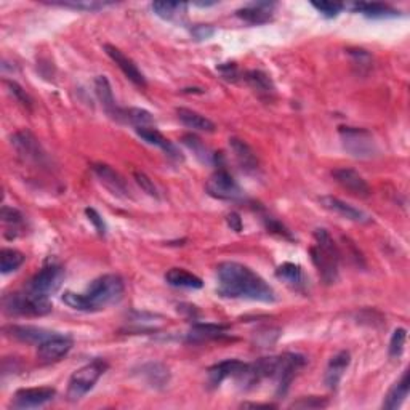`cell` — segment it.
Masks as SVG:
<instances>
[{
	"label": "cell",
	"instance_id": "23",
	"mask_svg": "<svg viewBox=\"0 0 410 410\" xmlns=\"http://www.w3.org/2000/svg\"><path fill=\"white\" fill-rule=\"evenodd\" d=\"M244 81L247 82V85L252 89L256 95H258L261 100H273L274 95H276V87H274V82L271 81L266 72L252 69L247 71L244 74Z\"/></svg>",
	"mask_w": 410,
	"mask_h": 410
},
{
	"label": "cell",
	"instance_id": "42",
	"mask_svg": "<svg viewBox=\"0 0 410 410\" xmlns=\"http://www.w3.org/2000/svg\"><path fill=\"white\" fill-rule=\"evenodd\" d=\"M350 53V57L353 58V64L359 67V72H363L365 69V72L370 69L372 66V57L363 48H356V50H348Z\"/></svg>",
	"mask_w": 410,
	"mask_h": 410
},
{
	"label": "cell",
	"instance_id": "5",
	"mask_svg": "<svg viewBox=\"0 0 410 410\" xmlns=\"http://www.w3.org/2000/svg\"><path fill=\"white\" fill-rule=\"evenodd\" d=\"M108 363L103 359H93L91 363L82 365L72 373L67 385V399L76 402L93 389L98 380L103 377V373L108 370Z\"/></svg>",
	"mask_w": 410,
	"mask_h": 410
},
{
	"label": "cell",
	"instance_id": "9",
	"mask_svg": "<svg viewBox=\"0 0 410 410\" xmlns=\"http://www.w3.org/2000/svg\"><path fill=\"white\" fill-rule=\"evenodd\" d=\"M207 193L220 200H239L242 198V189L237 181L222 167L213 173L205 185Z\"/></svg>",
	"mask_w": 410,
	"mask_h": 410
},
{
	"label": "cell",
	"instance_id": "11",
	"mask_svg": "<svg viewBox=\"0 0 410 410\" xmlns=\"http://www.w3.org/2000/svg\"><path fill=\"white\" fill-rule=\"evenodd\" d=\"M72 338L69 335L63 334H55L50 338L45 340L44 343H40L38 348V359L42 364H52L58 363L63 359L72 348Z\"/></svg>",
	"mask_w": 410,
	"mask_h": 410
},
{
	"label": "cell",
	"instance_id": "2",
	"mask_svg": "<svg viewBox=\"0 0 410 410\" xmlns=\"http://www.w3.org/2000/svg\"><path fill=\"white\" fill-rule=\"evenodd\" d=\"M125 284L118 274H105V276L91 280L84 293L64 292L63 302L69 308L82 313L105 309L108 306L119 303L124 298Z\"/></svg>",
	"mask_w": 410,
	"mask_h": 410
},
{
	"label": "cell",
	"instance_id": "49",
	"mask_svg": "<svg viewBox=\"0 0 410 410\" xmlns=\"http://www.w3.org/2000/svg\"><path fill=\"white\" fill-rule=\"evenodd\" d=\"M242 407H263V409H271V407H276L273 406V404H260V402H244Z\"/></svg>",
	"mask_w": 410,
	"mask_h": 410
},
{
	"label": "cell",
	"instance_id": "48",
	"mask_svg": "<svg viewBox=\"0 0 410 410\" xmlns=\"http://www.w3.org/2000/svg\"><path fill=\"white\" fill-rule=\"evenodd\" d=\"M226 222H228V226L232 231H236V232L242 231V218L239 217V213H236V212L229 213V215L226 217Z\"/></svg>",
	"mask_w": 410,
	"mask_h": 410
},
{
	"label": "cell",
	"instance_id": "30",
	"mask_svg": "<svg viewBox=\"0 0 410 410\" xmlns=\"http://www.w3.org/2000/svg\"><path fill=\"white\" fill-rule=\"evenodd\" d=\"M409 389H410V375L409 370H406L401 380L396 382L387 393V396H385L382 407L387 410L397 409L404 401H406V397L409 396Z\"/></svg>",
	"mask_w": 410,
	"mask_h": 410
},
{
	"label": "cell",
	"instance_id": "16",
	"mask_svg": "<svg viewBox=\"0 0 410 410\" xmlns=\"http://www.w3.org/2000/svg\"><path fill=\"white\" fill-rule=\"evenodd\" d=\"M91 170L96 175V178L106 189H109L114 195L118 198H128V186L125 180L115 172L113 167H109L106 164H93Z\"/></svg>",
	"mask_w": 410,
	"mask_h": 410
},
{
	"label": "cell",
	"instance_id": "40",
	"mask_svg": "<svg viewBox=\"0 0 410 410\" xmlns=\"http://www.w3.org/2000/svg\"><path fill=\"white\" fill-rule=\"evenodd\" d=\"M263 222H265L266 229H268V232H271V234H276L279 237L287 239V241H295V237L292 236V232L287 229L283 223L278 222L276 218L265 217V218H263Z\"/></svg>",
	"mask_w": 410,
	"mask_h": 410
},
{
	"label": "cell",
	"instance_id": "4",
	"mask_svg": "<svg viewBox=\"0 0 410 410\" xmlns=\"http://www.w3.org/2000/svg\"><path fill=\"white\" fill-rule=\"evenodd\" d=\"M4 311L10 316H28L42 317L52 313L53 304L50 298L39 295L26 289L24 292H15L5 295L2 300Z\"/></svg>",
	"mask_w": 410,
	"mask_h": 410
},
{
	"label": "cell",
	"instance_id": "12",
	"mask_svg": "<svg viewBox=\"0 0 410 410\" xmlns=\"http://www.w3.org/2000/svg\"><path fill=\"white\" fill-rule=\"evenodd\" d=\"M57 391L50 387L23 388L16 391L10 406L13 409H38L53 401Z\"/></svg>",
	"mask_w": 410,
	"mask_h": 410
},
{
	"label": "cell",
	"instance_id": "8",
	"mask_svg": "<svg viewBox=\"0 0 410 410\" xmlns=\"http://www.w3.org/2000/svg\"><path fill=\"white\" fill-rule=\"evenodd\" d=\"M64 278H66L64 268L58 265V263H52V265L42 268L40 271L30 279L28 289L34 293H39V295L50 298V295L57 293L59 290V287L63 285Z\"/></svg>",
	"mask_w": 410,
	"mask_h": 410
},
{
	"label": "cell",
	"instance_id": "3",
	"mask_svg": "<svg viewBox=\"0 0 410 410\" xmlns=\"http://www.w3.org/2000/svg\"><path fill=\"white\" fill-rule=\"evenodd\" d=\"M313 237L314 244L309 249L311 260H313V265L319 273L321 279L330 285L338 279L340 250L327 229L317 228Z\"/></svg>",
	"mask_w": 410,
	"mask_h": 410
},
{
	"label": "cell",
	"instance_id": "17",
	"mask_svg": "<svg viewBox=\"0 0 410 410\" xmlns=\"http://www.w3.org/2000/svg\"><path fill=\"white\" fill-rule=\"evenodd\" d=\"M4 332L7 334L11 338H16L23 341V343L29 345H40L44 343L45 340L50 338L57 332H52V330L35 327V326H7L4 329Z\"/></svg>",
	"mask_w": 410,
	"mask_h": 410
},
{
	"label": "cell",
	"instance_id": "22",
	"mask_svg": "<svg viewBox=\"0 0 410 410\" xmlns=\"http://www.w3.org/2000/svg\"><path fill=\"white\" fill-rule=\"evenodd\" d=\"M228 329L229 327L223 326V324L198 322V324H193L186 340L189 341V343H204V341L217 340V338H222V336H226Z\"/></svg>",
	"mask_w": 410,
	"mask_h": 410
},
{
	"label": "cell",
	"instance_id": "36",
	"mask_svg": "<svg viewBox=\"0 0 410 410\" xmlns=\"http://www.w3.org/2000/svg\"><path fill=\"white\" fill-rule=\"evenodd\" d=\"M0 218H2L7 231H13V237H16L18 231H20L24 224L23 213L20 210L13 209V207L4 205L2 210H0Z\"/></svg>",
	"mask_w": 410,
	"mask_h": 410
},
{
	"label": "cell",
	"instance_id": "31",
	"mask_svg": "<svg viewBox=\"0 0 410 410\" xmlns=\"http://www.w3.org/2000/svg\"><path fill=\"white\" fill-rule=\"evenodd\" d=\"M165 280L169 285L178 287V289H200L204 283L199 276L186 271L183 268H172L165 274Z\"/></svg>",
	"mask_w": 410,
	"mask_h": 410
},
{
	"label": "cell",
	"instance_id": "28",
	"mask_svg": "<svg viewBox=\"0 0 410 410\" xmlns=\"http://www.w3.org/2000/svg\"><path fill=\"white\" fill-rule=\"evenodd\" d=\"M176 118L181 122L183 125H186L188 128H193V130L198 132H207L212 133L215 132V124L205 115H202L198 111H193V109L188 108H178L176 109Z\"/></svg>",
	"mask_w": 410,
	"mask_h": 410
},
{
	"label": "cell",
	"instance_id": "46",
	"mask_svg": "<svg viewBox=\"0 0 410 410\" xmlns=\"http://www.w3.org/2000/svg\"><path fill=\"white\" fill-rule=\"evenodd\" d=\"M191 34L195 40H209L215 34V28L210 26V24H195L191 29Z\"/></svg>",
	"mask_w": 410,
	"mask_h": 410
},
{
	"label": "cell",
	"instance_id": "10",
	"mask_svg": "<svg viewBox=\"0 0 410 410\" xmlns=\"http://www.w3.org/2000/svg\"><path fill=\"white\" fill-rule=\"evenodd\" d=\"M11 146H13L15 151L18 152V156L23 157L26 162L44 165L47 161L45 151L42 149L38 138L28 130H20L15 135H11Z\"/></svg>",
	"mask_w": 410,
	"mask_h": 410
},
{
	"label": "cell",
	"instance_id": "25",
	"mask_svg": "<svg viewBox=\"0 0 410 410\" xmlns=\"http://www.w3.org/2000/svg\"><path fill=\"white\" fill-rule=\"evenodd\" d=\"M95 91H96V96H98V100H100L103 109H105V111L111 115L113 119L118 120L120 108L118 106V103H115L113 87H111V84H109L106 76H98L95 79Z\"/></svg>",
	"mask_w": 410,
	"mask_h": 410
},
{
	"label": "cell",
	"instance_id": "47",
	"mask_svg": "<svg viewBox=\"0 0 410 410\" xmlns=\"http://www.w3.org/2000/svg\"><path fill=\"white\" fill-rule=\"evenodd\" d=\"M217 71L223 76V79H226V81H229V82H236L237 79H239V76H241V72H239L236 63L220 64L217 67Z\"/></svg>",
	"mask_w": 410,
	"mask_h": 410
},
{
	"label": "cell",
	"instance_id": "35",
	"mask_svg": "<svg viewBox=\"0 0 410 410\" xmlns=\"http://www.w3.org/2000/svg\"><path fill=\"white\" fill-rule=\"evenodd\" d=\"M24 260H26V256L20 250L2 249V252H0V269H2V274L16 271L23 265Z\"/></svg>",
	"mask_w": 410,
	"mask_h": 410
},
{
	"label": "cell",
	"instance_id": "15",
	"mask_svg": "<svg viewBox=\"0 0 410 410\" xmlns=\"http://www.w3.org/2000/svg\"><path fill=\"white\" fill-rule=\"evenodd\" d=\"M321 204L324 209H327L329 212L335 213L345 220H350V222L354 223H360V224H370L372 223V217L367 215L365 212L360 209H356V207L348 204V202L341 200L338 198H334V195H324L321 198Z\"/></svg>",
	"mask_w": 410,
	"mask_h": 410
},
{
	"label": "cell",
	"instance_id": "7",
	"mask_svg": "<svg viewBox=\"0 0 410 410\" xmlns=\"http://www.w3.org/2000/svg\"><path fill=\"white\" fill-rule=\"evenodd\" d=\"M306 365V358L298 353H284L280 356H274V372L273 380L278 383V396H285L290 388V383L297 373Z\"/></svg>",
	"mask_w": 410,
	"mask_h": 410
},
{
	"label": "cell",
	"instance_id": "37",
	"mask_svg": "<svg viewBox=\"0 0 410 410\" xmlns=\"http://www.w3.org/2000/svg\"><path fill=\"white\" fill-rule=\"evenodd\" d=\"M50 5H57V7L79 10V11H98V10H103L106 7H111V5H114V4L113 2H98V0H81V2L69 0V2H52Z\"/></svg>",
	"mask_w": 410,
	"mask_h": 410
},
{
	"label": "cell",
	"instance_id": "45",
	"mask_svg": "<svg viewBox=\"0 0 410 410\" xmlns=\"http://www.w3.org/2000/svg\"><path fill=\"white\" fill-rule=\"evenodd\" d=\"M85 215H87L90 223H93L98 234L100 236L106 234V223H105V220L101 218L100 213H98L95 209H91V207H87V209H85Z\"/></svg>",
	"mask_w": 410,
	"mask_h": 410
},
{
	"label": "cell",
	"instance_id": "34",
	"mask_svg": "<svg viewBox=\"0 0 410 410\" xmlns=\"http://www.w3.org/2000/svg\"><path fill=\"white\" fill-rule=\"evenodd\" d=\"M186 4L181 2H154L152 4V10L157 16H161L162 20H176V18L186 13Z\"/></svg>",
	"mask_w": 410,
	"mask_h": 410
},
{
	"label": "cell",
	"instance_id": "13",
	"mask_svg": "<svg viewBox=\"0 0 410 410\" xmlns=\"http://www.w3.org/2000/svg\"><path fill=\"white\" fill-rule=\"evenodd\" d=\"M334 180L338 183V185L346 189L348 193L353 194L354 198L359 199H367L370 198L372 188L369 183L364 180V176L353 169H336L332 172Z\"/></svg>",
	"mask_w": 410,
	"mask_h": 410
},
{
	"label": "cell",
	"instance_id": "44",
	"mask_svg": "<svg viewBox=\"0 0 410 410\" xmlns=\"http://www.w3.org/2000/svg\"><path fill=\"white\" fill-rule=\"evenodd\" d=\"M311 5L326 18L338 16L341 13V10L345 8L343 4H334V2H313Z\"/></svg>",
	"mask_w": 410,
	"mask_h": 410
},
{
	"label": "cell",
	"instance_id": "38",
	"mask_svg": "<svg viewBox=\"0 0 410 410\" xmlns=\"http://www.w3.org/2000/svg\"><path fill=\"white\" fill-rule=\"evenodd\" d=\"M406 340H407V330L406 329H396L393 335H391V340H389V348H388V353H389V358H399L402 351H404V346H406Z\"/></svg>",
	"mask_w": 410,
	"mask_h": 410
},
{
	"label": "cell",
	"instance_id": "18",
	"mask_svg": "<svg viewBox=\"0 0 410 410\" xmlns=\"http://www.w3.org/2000/svg\"><path fill=\"white\" fill-rule=\"evenodd\" d=\"M246 363L239 359H226L218 363L215 365H212L209 370H207V378H209V385L210 388H218L226 378H236L241 370L244 369Z\"/></svg>",
	"mask_w": 410,
	"mask_h": 410
},
{
	"label": "cell",
	"instance_id": "33",
	"mask_svg": "<svg viewBox=\"0 0 410 410\" xmlns=\"http://www.w3.org/2000/svg\"><path fill=\"white\" fill-rule=\"evenodd\" d=\"M353 10L358 13H363L367 18H396L399 16V11L385 4H354Z\"/></svg>",
	"mask_w": 410,
	"mask_h": 410
},
{
	"label": "cell",
	"instance_id": "41",
	"mask_svg": "<svg viewBox=\"0 0 410 410\" xmlns=\"http://www.w3.org/2000/svg\"><path fill=\"white\" fill-rule=\"evenodd\" d=\"M329 401L326 397H319V396H309V397H300L298 401L292 404V409H322L327 407Z\"/></svg>",
	"mask_w": 410,
	"mask_h": 410
},
{
	"label": "cell",
	"instance_id": "27",
	"mask_svg": "<svg viewBox=\"0 0 410 410\" xmlns=\"http://www.w3.org/2000/svg\"><path fill=\"white\" fill-rule=\"evenodd\" d=\"M139 377L154 389L165 388L170 382V372L167 367L161 363H148L142 365V369H139Z\"/></svg>",
	"mask_w": 410,
	"mask_h": 410
},
{
	"label": "cell",
	"instance_id": "39",
	"mask_svg": "<svg viewBox=\"0 0 410 410\" xmlns=\"http://www.w3.org/2000/svg\"><path fill=\"white\" fill-rule=\"evenodd\" d=\"M4 84L7 85L8 91L16 98L18 103H21V105H23L24 108L33 109V105H34L33 98H30V96L28 95V91L24 90L20 84H16V82H13V81H7V79H5Z\"/></svg>",
	"mask_w": 410,
	"mask_h": 410
},
{
	"label": "cell",
	"instance_id": "1",
	"mask_svg": "<svg viewBox=\"0 0 410 410\" xmlns=\"http://www.w3.org/2000/svg\"><path fill=\"white\" fill-rule=\"evenodd\" d=\"M218 293L226 298L254 300V302L273 303L276 293L260 274L237 261H223L217 268Z\"/></svg>",
	"mask_w": 410,
	"mask_h": 410
},
{
	"label": "cell",
	"instance_id": "20",
	"mask_svg": "<svg viewBox=\"0 0 410 410\" xmlns=\"http://www.w3.org/2000/svg\"><path fill=\"white\" fill-rule=\"evenodd\" d=\"M137 133H138V137L143 138L148 144L161 148L170 159H175V161H183V156H181V152L178 151V148H176V146L170 142L169 138H165L164 135L157 130V128H154V127H138Z\"/></svg>",
	"mask_w": 410,
	"mask_h": 410
},
{
	"label": "cell",
	"instance_id": "19",
	"mask_svg": "<svg viewBox=\"0 0 410 410\" xmlns=\"http://www.w3.org/2000/svg\"><path fill=\"white\" fill-rule=\"evenodd\" d=\"M351 364V354L348 351H340L329 360V365L326 369V375H324V383L329 389H336L343 378L345 372Z\"/></svg>",
	"mask_w": 410,
	"mask_h": 410
},
{
	"label": "cell",
	"instance_id": "14",
	"mask_svg": "<svg viewBox=\"0 0 410 410\" xmlns=\"http://www.w3.org/2000/svg\"><path fill=\"white\" fill-rule=\"evenodd\" d=\"M103 50H105L108 57L111 58L115 64H118V67L122 72H124V76L128 79V81L142 89H144L146 85H148L143 72L138 69V66L135 64V61L128 58L127 55L120 50V48L114 47L111 44H105L103 45Z\"/></svg>",
	"mask_w": 410,
	"mask_h": 410
},
{
	"label": "cell",
	"instance_id": "43",
	"mask_svg": "<svg viewBox=\"0 0 410 410\" xmlns=\"http://www.w3.org/2000/svg\"><path fill=\"white\" fill-rule=\"evenodd\" d=\"M133 178H135V181L138 183V186L142 188L146 194L151 195V198L159 199L157 188H156V185H154V181H152L148 175H146L144 172H135V173H133Z\"/></svg>",
	"mask_w": 410,
	"mask_h": 410
},
{
	"label": "cell",
	"instance_id": "21",
	"mask_svg": "<svg viewBox=\"0 0 410 410\" xmlns=\"http://www.w3.org/2000/svg\"><path fill=\"white\" fill-rule=\"evenodd\" d=\"M229 148L234 152V157L237 164L241 165V169L247 173H255L260 167L258 157H256L255 151L250 148V146L244 142L241 138L232 137L229 138Z\"/></svg>",
	"mask_w": 410,
	"mask_h": 410
},
{
	"label": "cell",
	"instance_id": "29",
	"mask_svg": "<svg viewBox=\"0 0 410 410\" xmlns=\"http://www.w3.org/2000/svg\"><path fill=\"white\" fill-rule=\"evenodd\" d=\"M276 278L283 280L285 285H289L290 289L302 292L306 285L303 268L297 265V263H283L276 269Z\"/></svg>",
	"mask_w": 410,
	"mask_h": 410
},
{
	"label": "cell",
	"instance_id": "6",
	"mask_svg": "<svg viewBox=\"0 0 410 410\" xmlns=\"http://www.w3.org/2000/svg\"><path fill=\"white\" fill-rule=\"evenodd\" d=\"M340 137L345 149L356 159H372L378 154V146L372 133L365 128L341 127Z\"/></svg>",
	"mask_w": 410,
	"mask_h": 410
},
{
	"label": "cell",
	"instance_id": "26",
	"mask_svg": "<svg viewBox=\"0 0 410 410\" xmlns=\"http://www.w3.org/2000/svg\"><path fill=\"white\" fill-rule=\"evenodd\" d=\"M183 143H185L189 149H191L195 157L199 159L202 164H209V165H218L222 169V161L223 157L218 152H213L210 148H207L200 138L195 137V135L189 133L183 137Z\"/></svg>",
	"mask_w": 410,
	"mask_h": 410
},
{
	"label": "cell",
	"instance_id": "32",
	"mask_svg": "<svg viewBox=\"0 0 410 410\" xmlns=\"http://www.w3.org/2000/svg\"><path fill=\"white\" fill-rule=\"evenodd\" d=\"M118 120L127 122L135 127H152L154 125V118L149 111L139 108H120Z\"/></svg>",
	"mask_w": 410,
	"mask_h": 410
},
{
	"label": "cell",
	"instance_id": "24",
	"mask_svg": "<svg viewBox=\"0 0 410 410\" xmlns=\"http://www.w3.org/2000/svg\"><path fill=\"white\" fill-rule=\"evenodd\" d=\"M273 8L274 4L256 2L237 10L236 15L249 24H256V26H260V24H266L273 20Z\"/></svg>",
	"mask_w": 410,
	"mask_h": 410
}]
</instances>
